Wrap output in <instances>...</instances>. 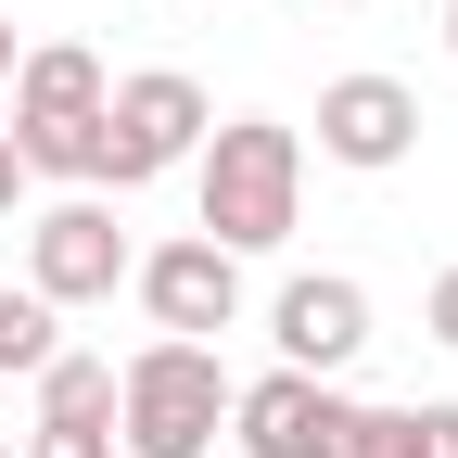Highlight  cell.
<instances>
[{
	"label": "cell",
	"mask_w": 458,
	"mask_h": 458,
	"mask_svg": "<svg viewBox=\"0 0 458 458\" xmlns=\"http://www.w3.org/2000/svg\"><path fill=\"white\" fill-rule=\"evenodd\" d=\"M306 216V128H280V114H229L204 128L191 153V229L229 255H280Z\"/></svg>",
	"instance_id": "1"
},
{
	"label": "cell",
	"mask_w": 458,
	"mask_h": 458,
	"mask_svg": "<svg viewBox=\"0 0 458 458\" xmlns=\"http://www.w3.org/2000/svg\"><path fill=\"white\" fill-rule=\"evenodd\" d=\"M229 445V357L153 331L114 369V458H216Z\"/></svg>",
	"instance_id": "2"
},
{
	"label": "cell",
	"mask_w": 458,
	"mask_h": 458,
	"mask_svg": "<svg viewBox=\"0 0 458 458\" xmlns=\"http://www.w3.org/2000/svg\"><path fill=\"white\" fill-rule=\"evenodd\" d=\"M102 89H114V77L89 64L77 38H38L26 64H13V128H0V140L26 153V179L102 191Z\"/></svg>",
	"instance_id": "3"
},
{
	"label": "cell",
	"mask_w": 458,
	"mask_h": 458,
	"mask_svg": "<svg viewBox=\"0 0 458 458\" xmlns=\"http://www.w3.org/2000/svg\"><path fill=\"white\" fill-rule=\"evenodd\" d=\"M204 128H216L204 77H179V64L114 77V89H102V191H140V179H165V165H191Z\"/></svg>",
	"instance_id": "4"
},
{
	"label": "cell",
	"mask_w": 458,
	"mask_h": 458,
	"mask_svg": "<svg viewBox=\"0 0 458 458\" xmlns=\"http://www.w3.org/2000/svg\"><path fill=\"white\" fill-rule=\"evenodd\" d=\"M128 267H140V242H128V216H114L102 191H64V204L26 216V293H51L64 318L77 306H114Z\"/></svg>",
	"instance_id": "5"
},
{
	"label": "cell",
	"mask_w": 458,
	"mask_h": 458,
	"mask_svg": "<svg viewBox=\"0 0 458 458\" xmlns=\"http://www.w3.org/2000/svg\"><path fill=\"white\" fill-rule=\"evenodd\" d=\"M128 293H140V318H153V331L216 344V331H242V255L204 242V229H179V242H140Z\"/></svg>",
	"instance_id": "6"
},
{
	"label": "cell",
	"mask_w": 458,
	"mask_h": 458,
	"mask_svg": "<svg viewBox=\"0 0 458 458\" xmlns=\"http://www.w3.org/2000/svg\"><path fill=\"white\" fill-rule=\"evenodd\" d=\"M318 153L344 165V179H394V165L420 153V89L382 77V64L331 77V89H318Z\"/></svg>",
	"instance_id": "7"
},
{
	"label": "cell",
	"mask_w": 458,
	"mask_h": 458,
	"mask_svg": "<svg viewBox=\"0 0 458 458\" xmlns=\"http://www.w3.org/2000/svg\"><path fill=\"white\" fill-rule=\"evenodd\" d=\"M267 344H280V369L344 382V369H357V344H369V280H344V267L280 280V293H267Z\"/></svg>",
	"instance_id": "8"
},
{
	"label": "cell",
	"mask_w": 458,
	"mask_h": 458,
	"mask_svg": "<svg viewBox=\"0 0 458 458\" xmlns=\"http://www.w3.org/2000/svg\"><path fill=\"white\" fill-rule=\"evenodd\" d=\"M344 408H357L344 382H306V369H255V382H229V445H242V458H331Z\"/></svg>",
	"instance_id": "9"
},
{
	"label": "cell",
	"mask_w": 458,
	"mask_h": 458,
	"mask_svg": "<svg viewBox=\"0 0 458 458\" xmlns=\"http://www.w3.org/2000/svg\"><path fill=\"white\" fill-rule=\"evenodd\" d=\"M38 420H64V433H114V357H51L38 369Z\"/></svg>",
	"instance_id": "10"
},
{
	"label": "cell",
	"mask_w": 458,
	"mask_h": 458,
	"mask_svg": "<svg viewBox=\"0 0 458 458\" xmlns=\"http://www.w3.org/2000/svg\"><path fill=\"white\" fill-rule=\"evenodd\" d=\"M51 357H64V306H51V293H26V280H0V369H51Z\"/></svg>",
	"instance_id": "11"
},
{
	"label": "cell",
	"mask_w": 458,
	"mask_h": 458,
	"mask_svg": "<svg viewBox=\"0 0 458 458\" xmlns=\"http://www.w3.org/2000/svg\"><path fill=\"white\" fill-rule=\"evenodd\" d=\"M382 458H458V394H420V408H382Z\"/></svg>",
	"instance_id": "12"
},
{
	"label": "cell",
	"mask_w": 458,
	"mask_h": 458,
	"mask_svg": "<svg viewBox=\"0 0 458 458\" xmlns=\"http://www.w3.org/2000/svg\"><path fill=\"white\" fill-rule=\"evenodd\" d=\"M26 458H114V433H64V420H38V433H26Z\"/></svg>",
	"instance_id": "13"
},
{
	"label": "cell",
	"mask_w": 458,
	"mask_h": 458,
	"mask_svg": "<svg viewBox=\"0 0 458 458\" xmlns=\"http://www.w3.org/2000/svg\"><path fill=\"white\" fill-rule=\"evenodd\" d=\"M420 331L445 344V357H458V267H433V306H420Z\"/></svg>",
	"instance_id": "14"
},
{
	"label": "cell",
	"mask_w": 458,
	"mask_h": 458,
	"mask_svg": "<svg viewBox=\"0 0 458 458\" xmlns=\"http://www.w3.org/2000/svg\"><path fill=\"white\" fill-rule=\"evenodd\" d=\"M13 204H26V153L0 140V229H13Z\"/></svg>",
	"instance_id": "15"
},
{
	"label": "cell",
	"mask_w": 458,
	"mask_h": 458,
	"mask_svg": "<svg viewBox=\"0 0 458 458\" xmlns=\"http://www.w3.org/2000/svg\"><path fill=\"white\" fill-rule=\"evenodd\" d=\"M13 64H26V38H13V13H0V89H13Z\"/></svg>",
	"instance_id": "16"
},
{
	"label": "cell",
	"mask_w": 458,
	"mask_h": 458,
	"mask_svg": "<svg viewBox=\"0 0 458 458\" xmlns=\"http://www.w3.org/2000/svg\"><path fill=\"white\" fill-rule=\"evenodd\" d=\"M445 51H458V0H445Z\"/></svg>",
	"instance_id": "17"
},
{
	"label": "cell",
	"mask_w": 458,
	"mask_h": 458,
	"mask_svg": "<svg viewBox=\"0 0 458 458\" xmlns=\"http://www.w3.org/2000/svg\"><path fill=\"white\" fill-rule=\"evenodd\" d=\"M0 458H13V433H0Z\"/></svg>",
	"instance_id": "18"
}]
</instances>
